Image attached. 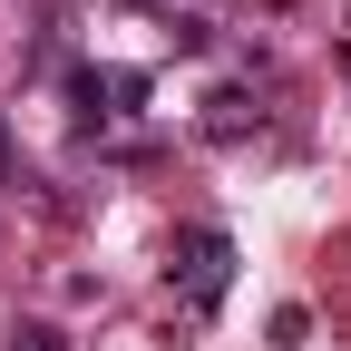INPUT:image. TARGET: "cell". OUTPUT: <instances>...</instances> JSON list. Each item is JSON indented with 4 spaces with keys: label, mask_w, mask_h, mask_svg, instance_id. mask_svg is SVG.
<instances>
[{
    "label": "cell",
    "mask_w": 351,
    "mask_h": 351,
    "mask_svg": "<svg viewBox=\"0 0 351 351\" xmlns=\"http://www.w3.org/2000/svg\"><path fill=\"white\" fill-rule=\"evenodd\" d=\"M205 127H215V137H244V127H254V108H244V88H225V98L205 108Z\"/></svg>",
    "instance_id": "cell-2"
},
{
    "label": "cell",
    "mask_w": 351,
    "mask_h": 351,
    "mask_svg": "<svg viewBox=\"0 0 351 351\" xmlns=\"http://www.w3.org/2000/svg\"><path fill=\"white\" fill-rule=\"evenodd\" d=\"M147 10H176V0H147Z\"/></svg>",
    "instance_id": "cell-4"
},
{
    "label": "cell",
    "mask_w": 351,
    "mask_h": 351,
    "mask_svg": "<svg viewBox=\"0 0 351 351\" xmlns=\"http://www.w3.org/2000/svg\"><path fill=\"white\" fill-rule=\"evenodd\" d=\"M0 351H59V332H49V322H20L10 341H0Z\"/></svg>",
    "instance_id": "cell-3"
},
{
    "label": "cell",
    "mask_w": 351,
    "mask_h": 351,
    "mask_svg": "<svg viewBox=\"0 0 351 351\" xmlns=\"http://www.w3.org/2000/svg\"><path fill=\"white\" fill-rule=\"evenodd\" d=\"M166 274L186 283V302H225V283H234V234H215V225L176 234V263H166Z\"/></svg>",
    "instance_id": "cell-1"
}]
</instances>
